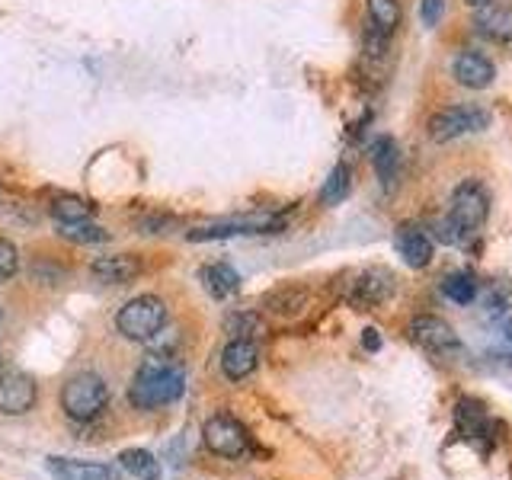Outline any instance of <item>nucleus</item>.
<instances>
[{
  "label": "nucleus",
  "instance_id": "a211bd4d",
  "mask_svg": "<svg viewBox=\"0 0 512 480\" xmlns=\"http://www.w3.org/2000/svg\"><path fill=\"white\" fill-rule=\"evenodd\" d=\"M202 285L215 301H228L231 295L240 292V276L228 263H212L202 269Z\"/></svg>",
  "mask_w": 512,
  "mask_h": 480
},
{
  "label": "nucleus",
  "instance_id": "4468645a",
  "mask_svg": "<svg viewBox=\"0 0 512 480\" xmlns=\"http://www.w3.org/2000/svg\"><path fill=\"white\" fill-rule=\"evenodd\" d=\"M256 362H260V352H256L253 340H231L221 352V372L231 381H244L247 375H253Z\"/></svg>",
  "mask_w": 512,
  "mask_h": 480
},
{
  "label": "nucleus",
  "instance_id": "cd10ccee",
  "mask_svg": "<svg viewBox=\"0 0 512 480\" xmlns=\"http://www.w3.org/2000/svg\"><path fill=\"white\" fill-rule=\"evenodd\" d=\"M20 269V253L10 244V240H0V282H10Z\"/></svg>",
  "mask_w": 512,
  "mask_h": 480
},
{
  "label": "nucleus",
  "instance_id": "f8f14e48",
  "mask_svg": "<svg viewBox=\"0 0 512 480\" xmlns=\"http://www.w3.org/2000/svg\"><path fill=\"white\" fill-rule=\"evenodd\" d=\"M452 77L468 90H484V87L493 84L496 64L487 55H480V52H458L452 58Z\"/></svg>",
  "mask_w": 512,
  "mask_h": 480
},
{
  "label": "nucleus",
  "instance_id": "72a5a7b5",
  "mask_svg": "<svg viewBox=\"0 0 512 480\" xmlns=\"http://www.w3.org/2000/svg\"><path fill=\"white\" fill-rule=\"evenodd\" d=\"M0 372H4V362H0Z\"/></svg>",
  "mask_w": 512,
  "mask_h": 480
},
{
  "label": "nucleus",
  "instance_id": "2f4dec72",
  "mask_svg": "<svg viewBox=\"0 0 512 480\" xmlns=\"http://www.w3.org/2000/svg\"><path fill=\"white\" fill-rule=\"evenodd\" d=\"M0 327H4V311H0Z\"/></svg>",
  "mask_w": 512,
  "mask_h": 480
},
{
  "label": "nucleus",
  "instance_id": "c756f323",
  "mask_svg": "<svg viewBox=\"0 0 512 480\" xmlns=\"http://www.w3.org/2000/svg\"><path fill=\"white\" fill-rule=\"evenodd\" d=\"M362 346H365L368 352H378V349H381V336H378V330H375V327L362 330Z\"/></svg>",
  "mask_w": 512,
  "mask_h": 480
},
{
  "label": "nucleus",
  "instance_id": "393cba45",
  "mask_svg": "<svg viewBox=\"0 0 512 480\" xmlns=\"http://www.w3.org/2000/svg\"><path fill=\"white\" fill-rule=\"evenodd\" d=\"M304 298L308 295H304L301 288H279V292H272L266 298V304H269V311H276V314H295L301 311Z\"/></svg>",
  "mask_w": 512,
  "mask_h": 480
},
{
  "label": "nucleus",
  "instance_id": "20e7f679",
  "mask_svg": "<svg viewBox=\"0 0 512 480\" xmlns=\"http://www.w3.org/2000/svg\"><path fill=\"white\" fill-rule=\"evenodd\" d=\"M167 324V304L157 295H138L116 314V330L132 343H151Z\"/></svg>",
  "mask_w": 512,
  "mask_h": 480
},
{
  "label": "nucleus",
  "instance_id": "dca6fc26",
  "mask_svg": "<svg viewBox=\"0 0 512 480\" xmlns=\"http://www.w3.org/2000/svg\"><path fill=\"white\" fill-rule=\"evenodd\" d=\"M397 253L404 256L410 269H426L432 263V240L420 228H400L397 231Z\"/></svg>",
  "mask_w": 512,
  "mask_h": 480
},
{
  "label": "nucleus",
  "instance_id": "ddd939ff",
  "mask_svg": "<svg viewBox=\"0 0 512 480\" xmlns=\"http://www.w3.org/2000/svg\"><path fill=\"white\" fill-rule=\"evenodd\" d=\"M90 272L106 285H125L141 276V260L135 253H119V256H100L93 260Z\"/></svg>",
  "mask_w": 512,
  "mask_h": 480
},
{
  "label": "nucleus",
  "instance_id": "bb28decb",
  "mask_svg": "<svg viewBox=\"0 0 512 480\" xmlns=\"http://www.w3.org/2000/svg\"><path fill=\"white\" fill-rule=\"evenodd\" d=\"M170 228H176V218L160 215V212H148V215L135 218V231L138 234H167Z\"/></svg>",
  "mask_w": 512,
  "mask_h": 480
},
{
  "label": "nucleus",
  "instance_id": "aec40b11",
  "mask_svg": "<svg viewBox=\"0 0 512 480\" xmlns=\"http://www.w3.org/2000/svg\"><path fill=\"white\" fill-rule=\"evenodd\" d=\"M52 218L58 224H77V221H90L93 218V205L80 196H58L52 202Z\"/></svg>",
  "mask_w": 512,
  "mask_h": 480
},
{
  "label": "nucleus",
  "instance_id": "f03ea898",
  "mask_svg": "<svg viewBox=\"0 0 512 480\" xmlns=\"http://www.w3.org/2000/svg\"><path fill=\"white\" fill-rule=\"evenodd\" d=\"M183 388H186V378H183L180 368L151 362L135 375L128 400H132L138 410H154V407H167V404H173V400H180Z\"/></svg>",
  "mask_w": 512,
  "mask_h": 480
},
{
  "label": "nucleus",
  "instance_id": "1a4fd4ad",
  "mask_svg": "<svg viewBox=\"0 0 512 480\" xmlns=\"http://www.w3.org/2000/svg\"><path fill=\"white\" fill-rule=\"evenodd\" d=\"M394 295V276L388 269H362L356 279L346 285V301L352 308L368 311L378 308Z\"/></svg>",
  "mask_w": 512,
  "mask_h": 480
},
{
  "label": "nucleus",
  "instance_id": "0eeeda50",
  "mask_svg": "<svg viewBox=\"0 0 512 480\" xmlns=\"http://www.w3.org/2000/svg\"><path fill=\"white\" fill-rule=\"evenodd\" d=\"M202 439L208 445V452H215L221 458H240L247 452V445H250L247 429L240 426L231 413L212 416V420H208L205 429H202Z\"/></svg>",
  "mask_w": 512,
  "mask_h": 480
},
{
  "label": "nucleus",
  "instance_id": "6ab92c4d",
  "mask_svg": "<svg viewBox=\"0 0 512 480\" xmlns=\"http://www.w3.org/2000/svg\"><path fill=\"white\" fill-rule=\"evenodd\" d=\"M119 468L138 480H160V461L144 448H125L119 455Z\"/></svg>",
  "mask_w": 512,
  "mask_h": 480
},
{
  "label": "nucleus",
  "instance_id": "a878e982",
  "mask_svg": "<svg viewBox=\"0 0 512 480\" xmlns=\"http://www.w3.org/2000/svg\"><path fill=\"white\" fill-rule=\"evenodd\" d=\"M224 327H228V333L234 336V340H253V336L260 333V317L247 314V311H237V314H228Z\"/></svg>",
  "mask_w": 512,
  "mask_h": 480
},
{
  "label": "nucleus",
  "instance_id": "b1692460",
  "mask_svg": "<svg viewBox=\"0 0 512 480\" xmlns=\"http://www.w3.org/2000/svg\"><path fill=\"white\" fill-rule=\"evenodd\" d=\"M58 228H61V237L74 240V244H106V240H109V231L100 228V224H93V221L58 224Z\"/></svg>",
  "mask_w": 512,
  "mask_h": 480
},
{
  "label": "nucleus",
  "instance_id": "f3484780",
  "mask_svg": "<svg viewBox=\"0 0 512 480\" xmlns=\"http://www.w3.org/2000/svg\"><path fill=\"white\" fill-rule=\"evenodd\" d=\"M372 164H375V173H378L384 192H394L397 176H400V151H397L394 138H378L372 144Z\"/></svg>",
  "mask_w": 512,
  "mask_h": 480
},
{
  "label": "nucleus",
  "instance_id": "473e14b6",
  "mask_svg": "<svg viewBox=\"0 0 512 480\" xmlns=\"http://www.w3.org/2000/svg\"><path fill=\"white\" fill-rule=\"evenodd\" d=\"M509 340H512V320H509Z\"/></svg>",
  "mask_w": 512,
  "mask_h": 480
},
{
  "label": "nucleus",
  "instance_id": "f257e3e1",
  "mask_svg": "<svg viewBox=\"0 0 512 480\" xmlns=\"http://www.w3.org/2000/svg\"><path fill=\"white\" fill-rule=\"evenodd\" d=\"M490 212V196L484 183L477 180H464L455 192H452V205H448V218L442 224L439 237L445 244H455L464 234H474L480 224L487 221Z\"/></svg>",
  "mask_w": 512,
  "mask_h": 480
},
{
  "label": "nucleus",
  "instance_id": "39448f33",
  "mask_svg": "<svg viewBox=\"0 0 512 480\" xmlns=\"http://www.w3.org/2000/svg\"><path fill=\"white\" fill-rule=\"evenodd\" d=\"M490 125V116L484 109L477 106H448V109H439L436 116L429 119V138L432 141H455L461 135H471V132H484Z\"/></svg>",
  "mask_w": 512,
  "mask_h": 480
},
{
  "label": "nucleus",
  "instance_id": "9b49d317",
  "mask_svg": "<svg viewBox=\"0 0 512 480\" xmlns=\"http://www.w3.org/2000/svg\"><path fill=\"white\" fill-rule=\"evenodd\" d=\"M48 474L55 480H122V471L103 461H80V458H48Z\"/></svg>",
  "mask_w": 512,
  "mask_h": 480
},
{
  "label": "nucleus",
  "instance_id": "6e6552de",
  "mask_svg": "<svg viewBox=\"0 0 512 480\" xmlns=\"http://www.w3.org/2000/svg\"><path fill=\"white\" fill-rule=\"evenodd\" d=\"M407 333H410V340H416V343H420L423 349H429V352H436V356H458V352H461L458 333L452 330V324H445V320L436 317V314L413 317Z\"/></svg>",
  "mask_w": 512,
  "mask_h": 480
},
{
  "label": "nucleus",
  "instance_id": "423d86ee",
  "mask_svg": "<svg viewBox=\"0 0 512 480\" xmlns=\"http://www.w3.org/2000/svg\"><path fill=\"white\" fill-rule=\"evenodd\" d=\"M282 218L279 215H269V212H253V215H237L228 221H218L212 228H196L189 231L186 237L192 244H202V240H224V237H234V234H272L282 228Z\"/></svg>",
  "mask_w": 512,
  "mask_h": 480
},
{
  "label": "nucleus",
  "instance_id": "5701e85b",
  "mask_svg": "<svg viewBox=\"0 0 512 480\" xmlns=\"http://www.w3.org/2000/svg\"><path fill=\"white\" fill-rule=\"evenodd\" d=\"M368 4V20H372L375 29L391 32L400 26V0H365Z\"/></svg>",
  "mask_w": 512,
  "mask_h": 480
},
{
  "label": "nucleus",
  "instance_id": "7c9ffc66",
  "mask_svg": "<svg viewBox=\"0 0 512 480\" xmlns=\"http://www.w3.org/2000/svg\"><path fill=\"white\" fill-rule=\"evenodd\" d=\"M468 7H474V10H480V7H487V4H496V0H464Z\"/></svg>",
  "mask_w": 512,
  "mask_h": 480
},
{
  "label": "nucleus",
  "instance_id": "4be33fe9",
  "mask_svg": "<svg viewBox=\"0 0 512 480\" xmlns=\"http://www.w3.org/2000/svg\"><path fill=\"white\" fill-rule=\"evenodd\" d=\"M352 189V173L346 164H336L330 170V176L324 180V189H320V202L324 205H340Z\"/></svg>",
  "mask_w": 512,
  "mask_h": 480
},
{
  "label": "nucleus",
  "instance_id": "c85d7f7f",
  "mask_svg": "<svg viewBox=\"0 0 512 480\" xmlns=\"http://www.w3.org/2000/svg\"><path fill=\"white\" fill-rule=\"evenodd\" d=\"M442 13H445V0H423L420 4V20H423V26H439V20H442Z\"/></svg>",
  "mask_w": 512,
  "mask_h": 480
},
{
  "label": "nucleus",
  "instance_id": "7ed1b4c3",
  "mask_svg": "<svg viewBox=\"0 0 512 480\" xmlns=\"http://www.w3.org/2000/svg\"><path fill=\"white\" fill-rule=\"evenodd\" d=\"M106 404H109V388L96 372H80V375L64 381L61 407H64V413L71 416V420L90 423L106 410Z\"/></svg>",
  "mask_w": 512,
  "mask_h": 480
},
{
  "label": "nucleus",
  "instance_id": "412c9836",
  "mask_svg": "<svg viewBox=\"0 0 512 480\" xmlns=\"http://www.w3.org/2000/svg\"><path fill=\"white\" fill-rule=\"evenodd\" d=\"M442 295L455 304H471L477 298V279L471 272H448L442 279Z\"/></svg>",
  "mask_w": 512,
  "mask_h": 480
},
{
  "label": "nucleus",
  "instance_id": "9d476101",
  "mask_svg": "<svg viewBox=\"0 0 512 480\" xmlns=\"http://www.w3.org/2000/svg\"><path fill=\"white\" fill-rule=\"evenodd\" d=\"M36 404V384L23 372H0V413L20 416Z\"/></svg>",
  "mask_w": 512,
  "mask_h": 480
},
{
  "label": "nucleus",
  "instance_id": "2eb2a0df",
  "mask_svg": "<svg viewBox=\"0 0 512 480\" xmlns=\"http://www.w3.org/2000/svg\"><path fill=\"white\" fill-rule=\"evenodd\" d=\"M474 29L477 36L490 42H512V7L503 4H487L474 13Z\"/></svg>",
  "mask_w": 512,
  "mask_h": 480
}]
</instances>
